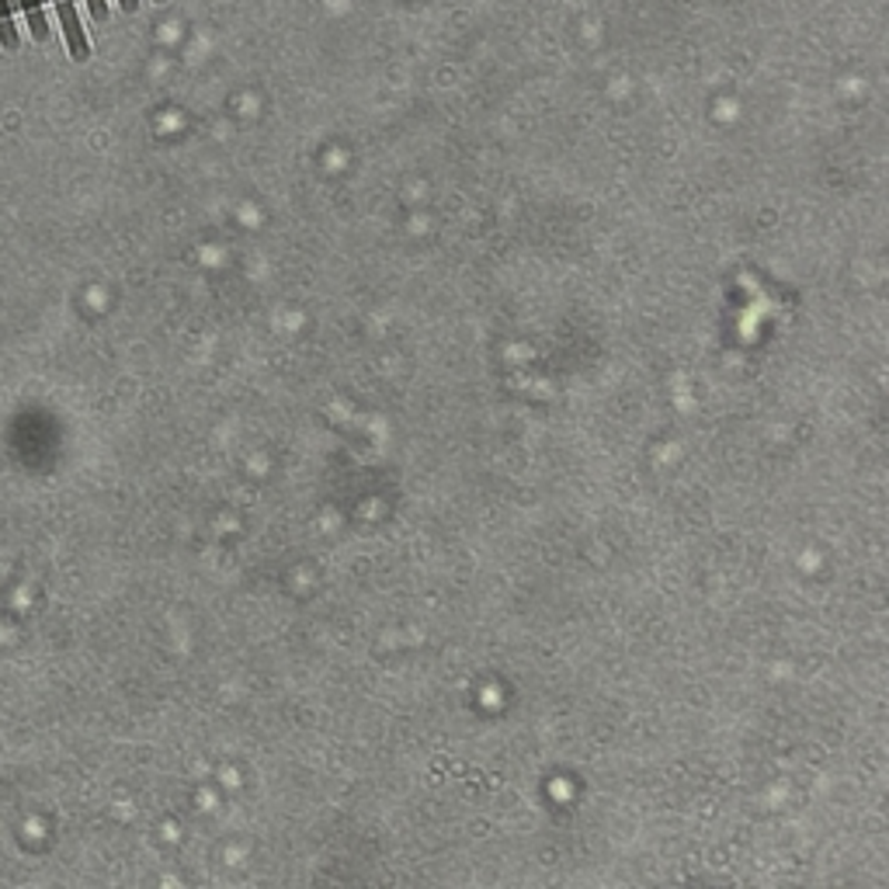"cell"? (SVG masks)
I'll list each match as a JSON object with an SVG mask.
<instances>
[{
	"label": "cell",
	"mask_w": 889,
	"mask_h": 889,
	"mask_svg": "<svg viewBox=\"0 0 889 889\" xmlns=\"http://www.w3.org/2000/svg\"><path fill=\"white\" fill-rule=\"evenodd\" d=\"M52 4H56V11H60L70 56H73V60H88V36H83V28H80V18L73 11V0H52Z\"/></svg>",
	"instance_id": "cell-1"
},
{
	"label": "cell",
	"mask_w": 889,
	"mask_h": 889,
	"mask_svg": "<svg viewBox=\"0 0 889 889\" xmlns=\"http://www.w3.org/2000/svg\"><path fill=\"white\" fill-rule=\"evenodd\" d=\"M21 8L28 14V28H32L36 42H46L49 39V21H46V11H42V0H21Z\"/></svg>",
	"instance_id": "cell-2"
},
{
	"label": "cell",
	"mask_w": 889,
	"mask_h": 889,
	"mask_svg": "<svg viewBox=\"0 0 889 889\" xmlns=\"http://www.w3.org/2000/svg\"><path fill=\"white\" fill-rule=\"evenodd\" d=\"M0 46L8 52L18 49V28H14V18H11V4L8 0H0Z\"/></svg>",
	"instance_id": "cell-3"
},
{
	"label": "cell",
	"mask_w": 889,
	"mask_h": 889,
	"mask_svg": "<svg viewBox=\"0 0 889 889\" xmlns=\"http://www.w3.org/2000/svg\"><path fill=\"white\" fill-rule=\"evenodd\" d=\"M88 8H91L95 21H105L108 18V4H105V0H88Z\"/></svg>",
	"instance_id": "cell-4"
},
{
	"label": "cell",
	"mask_w": 889,
	"mask_h": 889,
	"mask_svg": "<svg viewBox=\"0 0 889 889\" xmlns=\"http://www.w3.org/2000/svg\"><path fill=\"white\" fill-rule=\"evenodd\" d=\"M136 4H139V0H122V8H126V11H136Z\"/></svg>",
	"instance_id": "cell-5"
},
{
	"label": "cell",
	"mask_w": 889,
	"mask_h": 889,
	"mask_svg": "<svg viewBox=\"0 0 889 889\" xmlns=\"http://www.w3.org/2000/svg\"><path fill=\"white\" fill-rule=\"evenodd\" d=\"M157 4H164V0H157Z\"/></svg>",
	"instance_id": "cell-6"
}]
</instances>
